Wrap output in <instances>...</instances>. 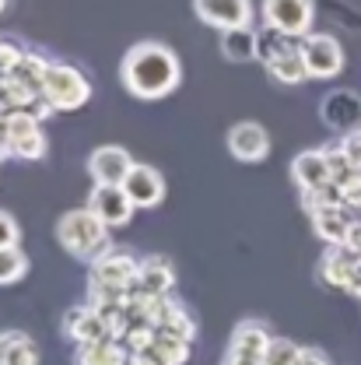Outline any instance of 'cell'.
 <instances>
[{
  "label": "cell",
  "instance_id": "1",
  "mask_svg": "<svg viewBox=\"0 0 361 365\" xmlns=\"http://www.w3.org/2000/svg\"><path fill=\"white\" fill-rule=\"evenodd\" d=\"M120 81L137 98H147V102L165 98L182 81L179 56L165 43H137L127 49V56L120 63Z\"/></svg>",
  "mask_w": 361,
  "mask_h": 365
},
{
  "label": "cell",
  "instance_id": "2",
  "mask_svg": "<svg viewBox=\"0 0 361 365\" xmlns=\"http://www.w3.org/2000/svg\"><path fill=\"white\" fill-rule=\"evenodd\" d=\"M56 239L60 246L78 257V260H98L102 253H109V225H102L88 207H78V211H67L60 222H56Z\"/></svg>",
  "mask_w": 361,
  "mask_h": 365
},
{
  "label": "cell",
  "instance_id": "3",
  "mask_svg": "<svg viewBox=\"0 0 361 365\" xmlns=\"http://www.w3.org/2000/svg\"><path fill=\"white\" fill-rule=\"evenodd\" d=\"M260 63L267 67L277 85H302L309 78L305 60H302V39L281 36L273 29L260 32Z\"/></svg>",
  "mask_w": 361,
  "mask_h": 365
},
{
  "label": "cell",
  "instance_id": "4",
  "mask_svg": "<svg viewBox=\"0 0 361 365\" xmlns=\"http://www.w3.org/2000/svg\"><path fill=\"white\" fill-rule=\"evenodd\" d=\"M43 98L49 102V109L70 113V109H81L91 98V85L88 78L78 67H70V63H46Z\"/></svg>",
  "mask_w": 361,
  "mask_h": 365
},
{
  "label": "cell",
  "instance_id": "5",
  "mask_svg": "<svg viewBox=\"0 0 361 365\" xmlns=\"http://www.w3.org/2000/svg\"><path fill=\"white\" fill-rule=\"evenodd\" d=\"M0 123H4V144H7L11 155H18V158H25V162H36V158L46 155V134L32 113L14 109V113H7Z\"/></svg>",
  "mask_w": 361,
  "mask_h": 365
},
{
  "label": "cell",
  "instance_id": "6",
  "mask_svg": "<svg viewBox=\"0 0 361 365\" xmlns=\"http://www.w3.org/2000/svg\"><path fill=\"white\" fill-rule=\"evenodd\" d=\"M313 0H263V21L267 29L291 36V39H305L313 32Z\"/></svg>",
  "mask_w": 361,
  "mask_h": 365
},
{
  "label": "cell",
  "instance_id": "7",
  "mask_svg": "<svg viewBox=\"0 0 361 365\" xmlns=\"http://www.w3.org/2000/svg\"><path fill=\"white\" fill-rule=\"evenodd\" d=\"M302 60H305L309 78H337L344 71V46L337 43L333 36L309 32L302 39Z\"/></svg>",
  "mask_w": 361,
  "mask_h": 365
},
{
  "label": "cell",
  "instance_id": "8",
  "mask_svg": "<svg viewBox=\"0 0 361 365\" xmlns=\"http://www.w3.org/2000/svg\"><path fill=\"white\" fill-rule=\"evenodd\" d=\"M267 344H271L267 327L256 323V319H246V323H239V327L231 330V344H228L225 365H263Z\"/></svg>",
  "mask_w": 361,
  "mask_h": 365
},
{
  "label": "cell",
  "instance_id": "9",
  "mask_svg": "<svg viewBox=\"0 0 361 365\" xmlns=\"http://www.w3.org/2000/svg\"><path fill=\"white\" fill-rule=\"evenodd\" d=\"M134 165L137 162L130 158V151L120 148V144H102V148L91 151L88 158V173L95 186H123V180L130 176Z\"/></svg>",
  "mask_w": 361,
  "mask_h": 365
},
{
  "label": "cell",
  "instance_id": "10",
  "mask_svg": "<svg viewBox=\"0 0 361 365\" xmlns=\"http://www.w3.org/2000/svg\"><path fill=\"white\" fill-rule=\"evenodd\" d=\"M193 11L204 25H214L221 32L246 29L253 21V4L249 0H193Z\"/></svg>",
  "mask_w": 361,
  "mask_h": 365
},
{
  "label": "cell",
  "instance_id": "11",
  "mask_svg": "<svg viewBox=\"0 0 361 365\" xmlns=\"http://www.w3.org/2000/svg\"><path fill=\"white\" fill-rule=\"evenodd\" d=\"M88 211L102 225L113 228V225H127L137 207L130 204V197H127L123 186H95L88 197Z\"/></svg>",
  "mask_w": 361,
  "mask_h": 365
},
{
  "label": "cell",
  "instance_id": "12",
  "mask_svg": "<svg viewBox=\"0 0 361 365\" xmlns=\"http://www.w3.org/2000/svg\"><path fill=\"white\" fill-rule=\"evenodd\" d=\"M228 151L239 158V162H263L271 155V134L253 123V120H242L228 130Z\"/></svg>",
  "mask_w": 361,
  "mask_h": 365
},
{
  "label": "cell",
  "instance_id": "13",
  "mask_svg": "<svg viewBox=\"0 0 361 365\" xmlns=\"http://www.w3.org/2000/svg\"><path fill=\"white\" fill-rule=\"evenodd\" d=\"M123 190H127V197H130L134 207H158L162 197H165V180H162V173L155 165L137 162L134 169H130V176L123 180Z\"/></svg>",
  "mask_w": 361,
  "mask_h": 365
},
{
  "label": "cell",
  "instance_id": "14",
  "mask_svg": "<svg viewBox=\"0 0 361 365\" xmlns=\"http://www.w3.org/2000/svg\"><path fill=\"white\" fill-rule=\"evenodd\" d=\"M291 176H295V182L302 186V193L319 190V186H330V182H333L330 151L313 148V151H302V155H295V162H291Z\"/></svg>",
  "mask_w": 361,
  "mask_h": 365
},
{
  "label": "cell",
  "instance_id": "15",
  "mask_svg": "<svg viewBox=\"0 0 361 365\" xmlns=\"http://www.w3.org/2000/svg\"><path fill=\"white\" fill-rule=\"evenodd\" d=\"M63 334H67L70 341H78V344H91V341H105V337H113L105 317H102L91 302L88 306H74V309L63 317Z\"/></svg>",
  "mask_w": 361,
  "mask_h": 365
},
{
  "label": "cell",
  "instance_id": "16",
  "mask_svg": "<svg viewBox=\"0 0 361 365\" xmlns=\"http://www.w3.org/2000/svg\"><path fill=\"white\" fill-rule=\"evenodd\" d=\"M323 120L337 130H358L361 123V98L355 91H333L323 98Z\"/></svg>",
  "mask_w": 361,
  "mask_h": 365
},
{
  "label": "cell",
  "instance_id": "17",
  "mask_svg": "<svg viewBox=\"0 0 361 365\" xmlns=\"http://www.w3.org/2000/svg\"><path fill=\"white\" fill-rule=\"evenodd\" d=\"M172 281H176V274H172V267H169L162 257L144 260L140 271H137L134 295H140V299H165L169 288H172Z\"/></svg>",
  "mask_w": 361,
  "mask_h": 365
},
{
  "label": "cell",
  "instance_id": "18",
  "mask_svg": "<svg viewBox=\"0 0 361 365\" xmlns=\"http://www.w3.org/2000/svg\"><path fill=\"white\" fill-rule=\"evenodd\" d=\"M78 365H127L130 362V351L123 341L116 337H105V341H91V344H78Z\"/></svg>",
  "mask_w": 361,
  "mask_h": 365
},
{
  "label": "cell",
  "instance_id": "19",
  "mask_svg": "<svg viewBox=\"0 0 361 365\" xmlns=\"http://www.w3.org/2000/svg\"><path fill=\"white\" fill-rule=\"evenodd\" d=\"M221 56L231 63H246V60H260V32L246 29H231L221 32Z\"/></svg>",
  "mask_w": 361,
  "mask_h": 365
},
{
  "label": "cell",
  "instance_id": "20",
  "mask_svg": "<svg viewBox=\"0 0 361 365\" xmlns=\"http://www.w3.org/2000/svg\"><path fill=\"white\" fill-rule=\"evenodd\" d=\"M39 351L36 341L25 330H4L0 334V365H36Z\"/></svg>",
  "mask_w": 361,
  "mask_h": 365
},
{
  "label": "cell",
  "instance_id": "21",
  "mask_svg": "<svg viewBox=\"0 0 361 365\" xmlns=\"http://www.w3.org/2000/svg\"><path fill=\"white\" fill-rule=\"evenodd\" d=\"M313 225L330 246H344L355 228V218H351V207H330V211L313 215Z\"/></svg>",
  "mask_w": 361,
  "mask_h": 365
},
{
  "label": "cell",
  "instance_id": "22",
  "mask_svg": "<svg viewBox=\"0 0 361 365\" xmlns=\"http://www.w3.org/2000/svg\"><path fill=\"white\" fill-rule=\"evenodd\" d=\"M358 260L361 257L351 246H330L326 257H323V277H326L330 284H337V288H347V281H351V274L358 267Z\"/></svg>",
  "mask_w": 361,
  "mask_h": 365
},
{
  "label": "cell",
  "instance_id": "23",
  "mask_svg": "<svg viewBox=\"0 0 361 365\" xmlns=\"http://www.w3.org/2000/svg\"><path fill=\"white\" fill-rule=\"evenodd\" d=\"M25 271H28V257H25L18 246L0 250V284H14V281H21Z\"/></svg>",
  "mask_w": 361,
  "mask_h": 365
},
{
  "label": "cell",
  "instance_id": "24",
  "mask_svg": "<svg viewBox=\"0 0 361 365\" xmlns=\"http://www.w3.org/2000/svg\"><path fill=\"white\" fill-rule=\"evenodd\" d=\"M302 362V348L288 337H271L267 344V355H263V365H298Z\"/></svg>",
  "mask_w": 361,
  "mask_h": 365
},
{
  "label": "cell",
  "instance_id": "25",
  "mask_svg": "<svg viewBox=\"0 0 361 365\" xmlns=\"http://www.w3.org/2000/svg\"><path fill=\"white\" fill-rule=\"evenodd\" d=\"M18 239H21L18 222H14L7 211H0V250H7V246H18Z\"/></svg>",
  "mask_w": 361,
  "mask_h": 365
},
{
  "label": "cell",
  "instance_id": "26",
  "mask_svg": "<svg viewBox=\"0 0 361 365\" xmlns=\"http://www.w3.org/2000/svg\"><path fill=\"white\" fill-rule=\"evenodd\" d=\"M340 151L347 155V162H351V165H355V169L361 173V127H358V130H351V134H344Z\"/></svg>",
  "mask_w": 361,
  "mask_h": 365
},
{
  "label": "cell",
  "instance_id": "27",
  "mask_svg": "<svg viewBox=\"0 0 361 365\" xmlns=\"http://www.w3.org/2000/svg\"><path fill=\"white\" fill-rule=\"evenodd\" d=\"M298 365H330V362H326V355L316 351V348H302V362Z\"/></svg>",
  "mask_w": 361,
  "mask_h": 365
},
{
  "label": "cell",
  "instance_id": "28",
  "mask_svg": "<svg viewBox=\"0 0 361 365\" xmlns=\"http://www.w3.org/2000/svg\"><path fill=\"white\" fill-rule=\"evenodd\" d=\"M4 4H7V0H0V11H4Z\"/></svg>",
  "mask_w": 361,
  "mask_h": 365
}]
</instances>
